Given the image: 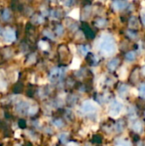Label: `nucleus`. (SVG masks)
<instances>
[{
  "label": "nucleus",
  "mask_w": 145,
  "mask_h": 146,
  "mask_svg": "<svg viewBox=\"0 0 145 146\" xmlns=\"http://www.w3.org/2000/svg\"><path fill=\"white\" fill-rule=\"evenodd\" d=\"M97 48L103 55L109 56L115 53L117 47L114 37L109 33H104L97 41Z\"/></svg>",
  "instance_id": "nucleus-1"
},
{
  "label": "nucleus",
  "mask_w": 145,
  "mask_h": 146,
  "mask_svg": "<svg viewBox=\"0 0 145 146\" xmlns=\"http://www.w3.org/2000/svg\"><path fill=\"white\" fill-rule=\"evenodd\" d=\"M123 105L117 100H114L109 107V114L111 117H118L122 110Z\"/></svg>",
  "instance_id": "nucleus-2"
},
{
  "label": "nucleus",
  "mask_w": 145,
  "mask_h": 146,
  "mask_svg": "<svg viewBox=\"0 0 145 146\" xmlns=\"http://www.w3.org/2000/svg\"><path fill=\"white\" fill-rule=\"evenodd\" d=\"M82 111L85 114H93L95 112H97L98 106L96 103H94L93 101H85L82 104Z\"/></svg>",
  "instance_id": "nucleus-3"
},
{
  "label": "nucleus",
  "mask_w": 145,
  "mask_h": 146,
  "mask_svg": "<svg viewBox=\"0 0 145 146\" xmlns=\"http://www.w3.org/2000/svg\"><path fill=\"white\" fill-rule=\"evenodd\" d=\"M3 38L4 41L11 43L15 40V33L9 27H7L3 33Z\"/></svg>",
  "instance_id": "nucleus-4"
},
{
  "label": "nucleus",
  "mask_w": 145,
  "mask_h": 146,
  "mask_svg": "<svg viewBox=\"0 0 145 146\" xmlns=\"http://www.w3.org/2000/svg\"><path fill=\"white\" fill-rule=\"evenodd\" d=\"M128 5V3L126 1H115L112 3V6L116 10H122L125 8H126Z\"/></svg>",
  "instance_id": "nucleus-5"
},
{
  "label": "nucleus",
  "mask_w": 145,
  "mask_h": 146,
  "mask_svg": "<svg viewBox=\"0 0 145 146\" xmlns=\"http://www.w3.org/2000/svg\"><path fill=\"white\" fill-rule=\"evenodd\" d=\"M8 86V83L6 81L5 76L3 73V71H0V92H3L6 90Z\"/></svg>",
  "instance_id": "nucleus-6"
},
{
  "label": "nucleus",
  "mask_w": 145,
  "mask_h": 146,
  "mask_svg": "<svg viewBox=\"0 0 145 146\" xmlns=\"http://www.w3.org/2000/svg\"><path fill=\"white\" fill-rule=\"evenodd\" d=\"M62 72V69H58V68H55L54 70H52L51 73H50V80H56L59 79L61 77Z\"/></svg>",
  "instance_id": "nucleus-7"
},
{
  "label": "nucleus",
  "mask_w": 145,
  "mask_h": 146,
  "mask_svg": "<svg viewBox=\"0 0 145 146\" xmlns=\"http://www.w3.org/2000/svg\"><path fill=\"white\" fill-rule=\"evenodd\" d=\"M119 62H120V60H119L118 58H114V59H112V60L108 63V68H109V69H110V70H115V69L117 68V66L119 65Z\"/></svg>",
  "instance_id": "nucleus-8"
},
{
  "label": "nucleus",
  "mask_w": 145,
  "mask_h": 146,
  "mask_svg": "<svg viewBox=\"0 0 145 146\" xmlns=\"http://www.w3.org/2000/svg\"><path fill=\"white\" fill-rule=\"evenodd\" d=\"M80 60L78 57H74L71 65H70V68L71 69H78L80 67Z\"/></svg>",
  "instance_id": "nucleus-9"
},
{
  "label": "nucleus",
  "mask_w": 145,
  "mask_h": 146,
  "mask_svg": "<svg viewBox=\"0 0 145 146\" xmlns=\"http://www.w3.org/2000/svg\"><path fill=\"white\" fill-rule=\"evenodd\" d=\"M132 129H133L135 132H138V133L142 132L143 127H142L141 122H140L139 121H137L133 122V124H132Z\"/></svg>",
  "instance_id": "nucleus-10"
},
{
  "label": "nucleus",
  "mask_w": 145,
  "mask_h": 146,
  "mask_svg": "<svg viewBox=\"0 0 145 146\" xmlns=\"http://www.w3.org/2000/svg\"><path fill=\"white\" fill-rule=\"evenodd\" d=\"M69 16H71L72 18L75 19V20H79V9H73L70 14H69Z\"/></svg>",
  "instance_id": "nucleus-11"
},
{
  "label": "nucleus",
  "mask_w": 145,
  "mask_h": 146,
  "mask_svg": "<svg viewBox=\"0 0 145 146\" xmlns=\"http://www.w3.org/2000/svg\"><path fill=\"white\" fill-rule=\"evenodd\" d=\"M115 146H132L131 143L125 139H118L115 142Z\"/></svg>",
  "instance_id": "nucleus-12"
},
{
  "label": "nucleus",
  "mask_w": 145,
  "mask_h": 146,
  "mask_svg": "<svg viewBox=\"0 0 145 146\" xmlns=\"http://www.w3.org/2000/svg\"><path fill=\"white\" fill-rule=\"evenodd\" d=\"M126 58L128 61H133L136 58V53L134 51H129L126 54Z\"/></svg>",
  "instance_id": "nucleus-13"
},
{
  "label": "nucleus",
  "mask_w": 145,
  "mask_h": 146,
  "mask_svg": "<svg viewBox=\"0 0 145 146\" xmlns=\"http://www.w3.org/2000/svg\"><path fill=\"white\" fill-rule=\"evenodd\" d=\"M128 92V86H126V85H122L121 87H120V90H119V92H120V94L122 96V97H124L126 94V92Z\"/></svg>",
  "instance_id": "nucleus-14"
},
{
  "label": "nucleus",
  "mask_w": 145,
  "mask_h": 146,
  "mask_svg": "<svg viewBox=\"0 0 145 146\" xmlns=\"http://www.w3.org/2000/svg\"><path fill=\"white\" fill-rule=\"evenodd\" d=\"M139 96L145 99V84H141L139 86Z\"/></svg>",
  "instance_id": "nucleus-15"
},
{
  "label": "nucleus",
  "mask_w": 145,
  "mask_h": 146,
  "mask_svg": "<svg viewBox=\"0 0 145 146\" xmlns=\"http://www.w3.org/2000/svg\"><path fill=\"white\" fill-rule=\"evenodd\" d=\"M38 46L40 47V49H42L43 50H45L49 48V44L46 42V41H43L41 40L39 43H38Z\"/></svg>",
  "instance_id": "nucleus-16"
},
{
  "label": "nucleus",
  "mask_w": 145,
  "mask_h": 146,
  "mask_svg": "<svg viewBox=\"0 0 145 146\" xmlns=\"http://www.w3.org/2000/svg\"><path fill=\"white\" fill-rule=\"evenodd\" d=\"M2 18H3L4 21L9 20V18H10V12H9V9H6L3 11V15H2Z\"/></svg>",
  "instance_id": "nucleus-17"
},
{
  "label": "nucleus",
  "mask_w": 145,
  "mask_h": 146,
  "mask_svg": "<svg viewBox=\"0 0 145 146\" xmlns=\"http://www.w3.org/2000/svg\"><path fill=\"white\" fill-rule=\"evenodd\" d=\"M37 111H38V106L33 105V106H31V107L28 109L27 113H28L29 115H34L35 113H37Z\"/></svg>",
  "instance_id": "nucleus-18"
},
{
  "label": "nucleus",
  "mask_w": 145,
  "mask_h": 146,
  "mask_svg": "<svg viewBox=\"0 0 145 146\" xmlns=\"http://www.w3.org/2000/svg\"><path fill=\"white\" fill-rule=\"evenodd\" d=\"M79 50H80V52L83 54V56H85L88 51H89V48L88 46H83V45H80L79 46Z\"/></svg>",
  "instance_id": "nucleus-19"
},
{
  "label": "nucleus",
  "mask_w": 145,
  "mask_h": 146,
  "mask_svg": "<svg viewBox=\"0 0 145 146\" xmlns=\"http://www.w3.org/2000/svg\"><path fill=\"white\" fill-rule=\"evenodd\" d=\"M105 24H106V21H105L104 19H99V20H97V22H96V25H97V27H99L104 26Z\"/></svg>",
  "instance_id": "nucleus-20"
},
{
  "label": "nucleus",
  "mask_w": 145,
  "mask_h": 146,
  "mask_svg": "<svg viewBox=\"0 0 145 146\" xmlns=\"http://www.w3.org/2000/svg\"><path fill=\"white\" fill-rule=\"evenodd\" d=\"M68 135V133H62V134H60V139H61L62 143H66L67 139H68V137H67Z\"/></svg>",
  "instance_id": "nucleus-21"
},
{
  "label": "nucleus",
  "mask_w": 145,
  "mask_h": 146,
  "mask_svg": "<svg viewBox=\"0 0 145 146\" xmlns=\"http://www.w3.org/2000/svg\"><path fill=\"white\" fill-rule=\"evenodd\" d=\"M56 32V33H57L58 35H62V33H63V27H62V26H58Z\"/></svg>",
  "instance_id": "nucleus-22"
},
{
  "label": "nucleus",
  "mask_w": 145,
  "mask_h": 146,
  "mask_svg": "<svg viewBox=\"0 0 145 146\" xmlns=\"http://www.w3.org/2000/svg\"><path fill=\"white\" fill-rule=\"evenodd\" d=\"M35 60H36V56H35V55H34V54H32V55L29 56V58H28V62H29V63H32V62H35Z\"/></svg>",
  "instance_id": "nucleus-23"
},
{
  "label": "nucleus",
  "mask_w": 145,
  "mask_h": 146,
  "mask_svg": "<svg viewBox=\"0 0 145 146\" xmlns=\"http://www.w3.org/2000/svg\"><path fill=\"white\" fill-rule=\"evenodd\" d=\"M54 125H55V127H56L60 128V127L62 126V121L61 120H56V121H55Z\"/></svg>",
  "instance_id": "nucleus-24"
},
{
  "label": "nucleus",
  "mask_w": 145,
  "mask_h": 146,
  "mask_svg": "<svg viewBox=\"0 0 145 146\" xmlns=\"http://www.w3.org/2000/svg\"><path fill=\"white\" fill-rule=\"evenodd\" d=\"M44 34H45V35H46L47 37H49L50 38H52V39L54 38L53 35H52V33H51L50 32H48V31H44Z\"/></svg>",
  "instance_id": "nucleus-25"
},
{
  "label": "nucleus",
  "mask_w": 145,
  "mask_h": 146,
  "mask_svg": "<svg viewBox=\"0 0 145 146\" xmlns=\"http://www.w3.org/2000/svg\"><path fill=\"white\" fill-rule=\"evenodd\" d=\"M67 146H79V145H78V144H76V143L70 142V143H68V145Z\"/></svg>",
  "instance_id": "nucleus-26"
},
{
  "label": "nucleus",
  "mask_w": 145,
  "mask_h": 146,
  "mask_svg": "<svg viewBox=\"0 0 145 146\" xmlns=\"http://www.w3.org/2000/svg\"><path fill=\"white\" fill-rule=\"evenodd\" d=\"M141 19H142V21H143V23L145 25V14H142V16H141Z\"/></svg>",
  "instance_id": "nucleus-27"
},
{
  "label": "nucleus",
  "mask_w": 145,
  "mask_h": 146,
  "mask_svg": "<svg viewBox=\"0 0 145 146\" xmlns=\"http://www.w3.org/2000/svg\"><path fill=\"white\" fill-rule=\"evenodd\" d=\"M69 47H70V50H72V52H73V53H74V49H73V48H75V46H74L73 44H70V45H69Z\"/></svg>",
  "instance_id": "nucleus-28"
},
{
  "label": "nucleus",
  "mask_w": 145,
  "mask_h": 146,
  "mask_svg": "<svg viewBox=\"0 0 145 146\" xmlns=\"http://www.w3.org/2000/svg\"><path fill=\"white\" fill-rule=\"evenodd\" d=\"M142 73H143V74L145 75V67L143 68V69H142Z\"/></svg>",
  "instance_id": "nucleus-29"
},
{
  "label": "nucleus",
  "mask_w": 145,
  "mask_h": 146,
  "mask_svg": "<svg viewBox=\"0 0 145 146\" xmlns=\"http://www.w3.org/2000/svg\"><path fill=\"white\" fill-rule=\"evenodd\" d=\"M2 32V29H1V27H0V33Z\"/></svg>",
  "instance_id": "nucleus-30"
},
{
  "label": "nucleus",
  "mask_w": 145,
  "mask_h": 146,
  "mask_svg": "<svg viewBox=\"0 0 145 146\" xmlns=\"http://www.w3.org/2000/svg\"><path fill=\"white\" fill-rule=\"evenodd\" d=\"M16 146H20V145H16Z\"/></svg>",
  "instance_id": "nucleus-31"
}]
</instances>
